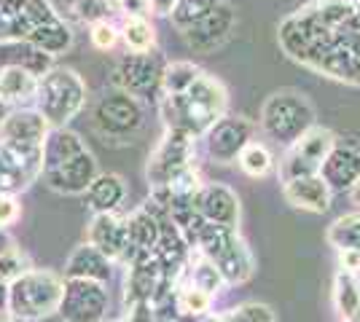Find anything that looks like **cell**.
I'll list each match as a JSON object with an SVG mask.
<instances>
[{"mask_svg":"<svg viewBox=\"0 0 360 322\" xmlns=\"http://www.w3.org/2000/svg\"><path fill=\"white\" fill-rule=\"evenodd\" d=\"M330 191H345L360 180V148L352 142H333L323 167L317 172Z\"/></svg>","mask_w":360,"mask_h":322,"instance_id":"5bb4252c","label":"cell"},{"mask_svg":"<svg viewBox=\"0 0 360 322\" xmlns=\"http://www.w3.org/2000/svg\"><path fill=\"white\" fill-rule=\"evenodd\" d=\"M35 92H38V78L25 67L16 65L0 67V100L8 107H27L35 102Z\"/></svg>","mask_w":360,"mask_h":322,"instance_id":"ffe728a7","label":"cell"},{"mask_svg":"<svg viewBox=\"0 0 360 322\" xmlns=\"http://www.w3.org/2000/svg\"><path fill=\"white\" fill-rule=\"evenodd\" d=\"M89 245L97 247L108 261L127 258V250H129V229H127V220L116 217L113 213L94 215L91 229H89Z\"/></svg>","mask_w":360,"mask_h":322,"instance_id":"2e32d148","label":"cell"},{"mask_svg":"<svg viewBox=\"0 0 360 322\" xmlns=\"http://www.w3.org/2000/svg\"><path fill=\"white\" fill-rule=\"evenodd\" d=\"M328 242L339 250H360V215L336 220L328 231Z\"/></svg>","mask_w":360,"mask_h":322,"instance_id":"f546056e","label":"cell"},{"mask_svg":"<svg viewBox=\"0 0 360 322\" xmlns=\"http://www.w3.org/2000/svg\"><path fill=\"white\" fill-rule=\"evenodd\" d=\"M352 30L360 32V0H355V8H352Z\"/></svg>","mask_w":360,"mask_h":322,"instance_id":"ab89813d","label":"cell"},{"mask_svg":"<svg viewBox=\"0 0 360 322\" xmlns=\"http://www.w3.org/2000/svg\"><path fill=\"white\" fill-rule=\"evenodd\" d=\"M46 185L57 194L78 196L86 194L91 180L97 177V164L89 148L78 135L62 129H49L44 140V175Z\"/></svg>","mask_w":360,"mask_h":322,"instance_id":"6da1fadb","label":"cell"},{"mask_svg":"<svg viewBox=\"0 0 360 322\" xmlns=\"http://www.w3.org/2000/svg\"><path fill=\"white\" fill-rule=\"evenodd\" d=\"M237 161H240V169L248 175V177H266L271 169H274V159H271V154L261 145V142H253V140L240 151Z\"/></svg>","mask_w":360,"mask_h":322,"instance_id":"4316f807","label":"cell"},{"mask_svg":"<svg viewBox=\"0 0 360 322\" xmlns=\"http://www.w3.org/2000/svg\"><path fill=\"white\" fill-rule=\"evenodd\" d=\"M226 107H229V94L224 83L202 73L194 81V86H188L183 94H165L162 116L167 121V129L196 137L224 119Z\"/></svg>","mask_w":360,"mask_h":322,"instance_id":"7a4b0ae2","label":"cell"},{"mask_svg":"<svg viewBox=\"0 0 360 322\" xmlns=\"http://www.w3.org/2000/svg\"><path fill=\"white\" fill-rule=\"evenodd\" d=\"M194 207L207 223L226 226V229H237L240 199L234 196L231 188H226V185H205V188H199L194 196Z\"/></svg>","mask_w":360,"mask_h":322,"instance_id":"9a60e30c","label":"cell"},{"mask_svg":"<svg viewBox=\"0 0 360 322\" xmlns=\"http://www.w3.org/2000/svg\"><path fill=\"white\" fill-rule=\"evenodd\" d=\"M210 261L215 263V269L221 271V276L229 285H240L253 274V255H250L248 245L240 239V234H234Z\"/></svg>","mask_w":360,"mask_h":322,"instance_id":"d6986e66","label":"cell"},{"mask_svg":"<svg viewBox=\"0 0 360 322\" xmlns=\"http://www.w3.org/2000/svg\"><path fill=\"white\" fill-rule=\"evenodd\" d=\"M312 126H315V107L309 105V100L304 94L293 92V89H283V92H274L264 102L261 129L274 142L293 145Z\"/></svg>","mask_w":360,"mask_h":322,"instance_id":"5b68a950","label":"cell"},{"mask_svg":"<svg viewBox=\"0 0 360 322\" xmlns=\"http://www.w3.org/2000/svg\"><path fill=\"white\" fill-rule=\"evenodd\" d=\"M11 245H14V242H11V239H8V236L0 231V253H3V250H8Z\"/></svg>","mask_w":360,"mask_h":322,"instance_id":"b9f144b4","label":"cell"},{"mask_svg":"<svg viewBox=\"0 0 360 322\" xmlns=\"http://www.w3.org/2000/svg\"><path fill=\"white\" fill-rule=\"evenodd\" d=\"M253 123L248 119H221L205 132L207 137V154L218 164L237 161L240 151L253 140Z\"/></svg>","mask_w":360,"mask_h":322,"instance_id":"4fadbf2b","label":"cell"},{"mask_svg":"<svg viewBox=\"0 0 360 322\" xmlns=\"http://www.w3.org/2000/svg\"><path fill=\"white\" fill-rule=\"evenodd\" d=\"M0 322H8V311L6 309H0Z\"/></svg>","mask_w":360,"mask_h":322,"instance_id":"f6af8a7d","label":"cell"},{"mask_svg":"<svg viewBox=\"0 0 360 322\" xmlns=\"http://www.w3.org/2000/svg\"><path fill=\"white\" fill-rule=\"evenodd\" d=\"M113 8H116L113 0H70V11H73L75 19L84 22V25L108 22Z\"/></svg>","mask_w":360,"mask_h":322,"instance_id":"4dcf8cb0","label":"cell"},{"mask_svg":"<svg viewBox=\"0 0 360 322\" xmlns=\"http://www.w3.org/2000/svg\"><path fill=\"white\" fill-rule=\"evenodd\" d=\"M146 113L140 100L127 92L103 97L91 110V126L105 142H132L143 129Z\"/></svg>","mask_w":360,"mask_h":322,"instance_id":"8992f818","label":"cell"},{"mask_svg":"<svg viewBox=\"0 0 360 322\" xmlns=\"http://www.w3.org/2000/svg\"><path fill=\"white\" fill-rule=\"evenodd\" d=\"M116 8L124 11V16H148L150 14V0H113Z\"/></svg>","mask_w":360,"mask_h":322,"instance_id":"d590c367","label":"cell"},{"mask_svg":"<svg viewBox=\"0 0 360 322\" xmlns=\"http://www.w3.org/2000/svg\"><path fill=\"white\" fill-rule=\"evenodd\" d=\"M339 261L347 271H358L360 269V250H342L339 253Z\"/></svg>","mask_w":360,"mask_h":322,"instance_id":"74e56055","label":"cell"},{"mask_svg":"<svg viewBox=\"0 0 360 322\" xmlns=\"http://www.w3.org/2000/svg\"><path fill=\"white\" fill-rule=\"evenodd\" d=\"M124 322H156L153 311H150V301L129 304V309H127V320Z\"/></svg>","mask_w":360,"mask_h":322,"instance_id":"8d00e7d4","label":"cell"},{"mask_svg":"<svg viewBox=\"0 0 360 322\" xmlns=\"http://www.w3.org/2000/svg\"><path fill=\"white\" fill-rule=\"evenodd\" d=\"M108 309L105 282L94 279H65L60 311L65 322H100Z\"/></svg>","mask_w":360,"mask_h":322,"instance_id":"9c48e42d","label":"cell"},{"mask_svg":"<svg viewBox=\"0 0 360 322\" xmlns=\"http://www.w3.org/2000/svg\"><path fill=\"white\" fill-rule=\"evenodd\" d=\"M49 123L38 110L30 107H14L8 110V116L0 123V140L19 142V145H44L49 135Z\"/></svg>","mask_w":360,"mask_h":322,"instance_id":"e0dca14e","label":"cell"},{"mask_svg":"<svg viewBox=\"0 0 360 322\" xmlns=\"http://www.w3.org/2000/svg\"><path fill=\"white\" fill-rule=\"evenodd\" d=\"M65 279L46 269H27L6 290V311L16 322L46 320L60 309Z\"/></svg>","mask_w":360,"mask_h":322,"instance_id":"3957f363","label":"cell"},{"mask_svg":"<svg viewBox=\"0 0 360 322\" xmlns=\"http://www.w3.org/2000/svg\"><path fill=\"white\" fill-rule=\"evenodd\" d=\"M234 27H237V16L231 11V6L221 3L202 22H196L188 30H183V41L188 43V48H194L199 54H210V51L221 48L231 38Z\"/></svg>","mask_w":360,"mask_h":322,"instance_id":"7c38bea8","label":"cell"},{"mask_svg":"<svg viewBox=\"0 0 360 322\" xmlns=\"http://www.w3.org/2000/svg\"><path fill=\"white\" fill-rule=\"evenodd\" d=\"M229 322H274V314L264 304H245V307L229 311Z\"/></svg>","mask_w":360,"mask_h":322,"instance_id":"836d02e7","label":"cell"},{"mask_svg":"<svg viewBox=\"0 0 360 322\" xmlns=\"http://www.w3.org/2000/svg\"><path fill=\"white\" fill-rule=\"evenodd\" d=\"M6 116H8V105L0 100V123H3V119H6Z\"/></svg>","mask_w":360,"mask_h":322,"instance_id":"7bdbcfd3","label":"cell"},{"mask_svg":"<svg viewBox=\"0 0 360 322\" xmlns=\"http://www.w3.org/2000/svg\"><path fill=\"white\" fill-rule=\"evenodd\" d=\"M349 196H352V201H355V204L360 207V180L352 185V188H349Z\"/></svg>","mask_w":360,"mask_h":322,"instance_id":"60d3db41","label":"cell"},{"mask_svg":"<svg viewBox=\"0 0 360 322\" xmlns=\"http://www.w3.org/2000/svg\"><path fill=\"white\" fill-rule=\"evenodd\" d=\"M336 304H339L345 317H352L360 309V290L349 274H339V279H336Z\"/></svg>","mask_w":360,"mask_h":322,"instance_id":"1f68e13d","label":"cell"},{"mask_svg":"<svg viewBox=\"0 0 360 322\" xmlns=\"http://www.w3.org/2000/svg\"><path fill=\"white\" fill-rule=\"evenodd\" d=\"M44 175V145L0 140V194L19 196Z\"/></svg>","mask_w":360,"mask_h":322,"instance_id":"52a82bcc","label":"cell"},{"mask_svg":"<svg viewBox=\"0 0 360 322\" xmlns=\"http://www.w3.org/2000/svg\"><path fill=\"white\" fill-rule=\"evenodd\" d=\"M8 322H16V320H8Z\"/></svg>","mask_w":360,"mask_h":322,"instance_id":"7dc6e473","label":"cell"},{"mask_svg":"<svg viewBox=\"0 0 360 322\" xmlns=\"http://www.w3.org/2000/svg\"><path fill=\"white\" fill-rule=\"evenodd\" d=\"M121 41H124L127 51H132V54H148L156 46V30L150 27L146 16H129V19H124Z\"/></svg>","mask_w":360,"mask_h":322,"instance_id":"d4e9b609","label":"cell"},{"mask_svg":"<svg viewBox=\"0 0 360 322\" xmlns=\"http://www.w3.org/2000/svg\"><path fill=\"white\" fill-rule=\"evenodd\" d=\"M285 199L296 207V210H307V213H326L330 207V191L326 180L320 175H304V177H290L283 185Z\"/></svg>","mask_w":360,"mask_h":322,"instance_id":"ac0fdd59","label":"cell"},{"mask_svg":"<svg viewBox=\"0 0 360 322\" xmlns=\"http://www.w3.org/2000/svg\"><path fill=\"white\" fill-rule=\"evenodd\" d=\"M121 38V30L108 19V22H97V25H91V43L94 48H100V51H108V48H113L119 43Z\"/></svg>","mask_w":360,"mask_h":322,"instance_id":"d6a6232c","label":"cell"},{"mask_svg":"<svg viewBox=\"0 0 360 322\" xmlns=\"http://www.w3.org/2000/svg\"><path fill=\"white\" fill-rule=\"evenodd\" d=\"M333 142H336V137L330 135L328 129H323V126L307 129L290 145V151H288V156L283 159V164H280L283 180L304 177V175H317L320 167H323V161H326V156L330 154Z\"/></svg>","mask_w":360,"mask_h":322,"instance_id":"ba28073f","label":"cell"},{"mask_svg":"<svg viewBox=\"0 0 360 322\" xmlns=\"http://www.w3.org/2000/svg\"><path fill=\"white\" fill-rule=\"evenodd\" d=\"M27 41L35 43L38 48H44L46 54L57 57V54H62V51H68V48L73 46V32H70V27L57 16V19L46 22L41 27H35Z\"/></svg>","mask_w":360,"mask_h":322,"instance_id":"cb8c5ba5","label":"cell"},{"mask_svg":"<svg viewBox=\"0 0 360 322\" xmlns=\"http://www.w3.org/2000/svg\"><path fill=\"white\" fill-rule=\"evenodd\" d=\"M65 274H68V279H94V282H105L108 276H110V261H108L97 247L84 245L70 255Z\"/></svg>","mask_w":360,"mask_h":322,"instance_id":"7402d4cb","label":"cell"},{"mask_svg":"<svg viewBox=\"0 0 360 322\" xmlns=\"http://www.w3.org/2000/svg\"><path fill=\"white\" fill-rule=\"evenodd\" d=\"M84 102H86V83L75 70L51 67L46 76L38 78L35 110L44 116L51 129H62L70 119H75Z\"/></svg>","mask_w":360,"mask_h":322,"instance_id":"277c9868","label":"cell"},{"mask_svg":"<svg viewBox=\"0 0 360 322\" xmlns=\"http://www.w3.org/2000/svg\"><path fill=\"white\" fill-rule=\"evenodd\" d=\"M127 196V185L119 175H97L86 188V204L94 213H116L121 201Z\"/></svg>","mask_w":360,"mask_h":322,"instance_id":"603a6c76","label":"cell"},{"mask_svg":"<svg viewBox=\"0 0 360 322\" xmlns=\"http://www.w3.org/2000/svg\"><path fill=\"white\" fill-rule=\"evenodd\" d=\"M205 322H229V317H212V320H205Z\"/></svg>","mask_w":360,"mask_h":322,"instance_id":"bcb514c9","label":"cell"},{"mask_svg":"<svg viewBox=\"0 0 360 322\" xmlns=\"http://www.w3.org/2000/svg\"><path fill=\"white\" fill-rule=\"evenodd\" d=\"M19 215H22V207H19L16 196L0 194V231H6L8 226H14L16 220H19Z\"/></svg>","mask_w":360,"mask_h":322,"instance_id":"e575fe53","label":"cell"},{"mask_svg":"<svg viewBox=\"0 0 360 322\" xmlns=\"http://www.w3.org/2000/svg\"><path fill=\"white\" fill-rule=\"evenodd\" d=\"M6 290H8V288L0 285V309H6Z\"/></svg>","mask_w":360,"mask_h":322,"instance_id":"ee69618b","label":"cell"},{"mask_svg":"<svg viewBox=\"0 0 360 322\" xmlns=\"http://www.w3.org/2000/svg\"><path fill=\"white\" fill-rule=\"evenodd\" d=\"M51 54H46L44 48H38L30 41H11V43H0V67L3 65H16L25 67L35 78L46 76L51 70Z\"/></svg>","mask_w":360,"mask_h":322,"instance_id":"44dd1931","label":"cell"},{"mask_svg":"<svg viewBox=\"0 0 360 322\" xmlns=\"http://www.w3.org/2000/svg\"><path fill=\"white\" fill-rule=\"evenodd\" d=\"M162 73H165V67L159 65V60L153 57V54H127V57H121L116 62V67H113V86L119 89V92H127L137 97V100H146L150 94L159 92V86H162Z\"/></svg>","mask_w":360,"mask_h":322,"instance_id":"30bf717a","label":"cell"},{"mask_svg":"<svg viewBox=\"0 0 360 322\" xmlns=\"http://www.w3.org/2000/svg\"><path fill=\"white\" fill-rule=\"evenodd\" d=\"M178 0H150V11L159 16H169Z\"/></svg>","mask_w":360,"mask_h":322,"instance_id":"f35d334b","label":"cell"},{"mask_svg":"<svg viewBox=\"0 0 360 322\" xmlns=\"http://www.w3.org/2000/svg\"><path fill=\"white\" fill-rule=\"evenodd\" d=\"M191 161H194V137L167 129L165 140L156 145L153 156L148 159V180L156 188H162L175 172L188 167Z\"/></svg>","mask_w":360,"mask_h":322,"instance_id":"8fae6325","label":"cell"},{"mask_svg":"<svg viewBox=\"0 0 360 322\" xmlns=\"http://www.w3.org/2000/svg\"><path fill=\"white\" fill-rule=\"evenodd\" d=\"M221 3H224V0H178L175 8H172V14H169V19H172V25L183 32V30H188L191 25H196V22H202L207 14H212Z\"/></svg>","mask_w":360,"mask_h":322,"instance_id":"484cf974","label":"cell"},{"mask_svg":"<svg viewBox=\"0 0 360 322\" xmlns=\"http://www.w3.org/2000/svg\"><path fill=\"white\" fill-rule=\"evenodd\" d=\"M199 76H202V70L191 62H172L162 73V89L165 94H183L188 86H194Z\"/></svg>","mask_w":360,"mask_h":322,"instance_id":"83f0119b","label":"cell"},{"mask_svg":"<svg viewBox=\"0 0 360 322\" xmlns=\"http://www.w3.org/2000/svg\"><path fill=\"white\" fill-rule=\"evenodd\" d=\"M212 304V295L202 288H196L194 282L180 288L178 295H175V309H178L183 317H202Z\"/></svg>","mask_w":360,"mask_h":322,"instance_id":"f1b7e54d","label":"cell"}]
</instances>
